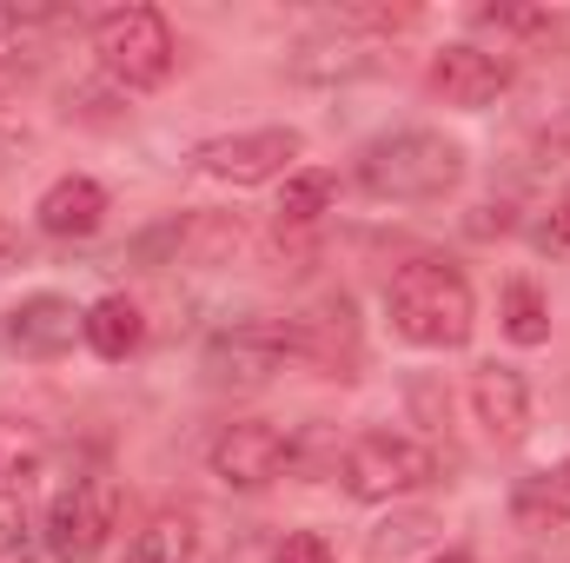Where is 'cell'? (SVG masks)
<instances>
[{
    "label": "cell",
    "instance_id": "6da1fadb",
    "mask_svg": "<svg viewBox=\"0 0 570 563\" xmlns=\"http://www.w3.org/2000/svg\"><path fill=\"white\" fill-rule=\"evenodd\" d=\"M385 312H392V332L425 345V352H458L471 338V325H478L471 285L444 259H405L385 285Z\"/></svg>",
    "mask_w": 570,
    "mask_h": 563
},
{
    "label": "cell",
    "instance_id": "7a4b0ae2",
    "mask_svg": "<svg viewBox=\"0 0 570 563\" xmlns=\"http://www.w3.org/2000/svg\"><path fill=\"white\" fill-rule=\"evenodd\" d=\"M458 179H464V146L425 127L385 134L358 152V186L372 199H444Z\"/></svg>",
    "mask_w": 570,
    "mask_h": 563
},
{
    "label": "cell",
    "instance_id": "3957f363",
    "mask_svg": "<svg viewBox=\"0 0 570 563\" xmlns=\"http://www.w3.org/2000/svg\"><path fill=\"white\" fill-rule=\"evenodd\" d=\"M438 477V457L431 444L405 437V431H365L345 444L338 457V484L358 497V504H392V497H412Z\"/></svg>",
    "mask_w": 570,
    "mask_h": 563
},
{
    "label": "cell",
    "instance_id": "277c9868",
    "mask_svg": "<svg viewBox=\"0 0 570 563\" xmlns=\"http://www.w3.org/2000/svg\"><path fill=\"white\" fill-rule=\"evenodd\" d=\"M94 53H100V73L120 80V87H159L179 60L173 47V27L159 7H114L94 20Z\"/></svg>",
    "mask_w": 570,
    "mask_h": 563
},
{
    "label": "cell",
    "instance_id": "5b68a950",
    "mask_svg": "<svg viewBox=\"0 0 570 563\" xmlns=\"http://www.w3.org/2000/svg\"><path fill=\"white\" fill-rule=\"evenodd\" d=\"M298 358V325L292 318H239L206 338V378L226 392H259Z\"/></svg>",
    "mask_w": 570,
    "mask_h": 563
},
{
    "label": "cell",
    "instance_id": "8992f818",
    "mask_svg": "<svg viewBox=\"0 0 570 563\" xmlns=\"http://www.w3.org/2000/svg\"><path fill=\"white\" fill-rule=\"evenodd\" d=\"M114 524H120V491L107 471H87L47 511V551H53V563H94L107 551Z\"/></svg>",
    "mask_w": 570,
    "mask_h": 563
},
{
    "label": "cell",
    "instance_id": "52a82bcc",
    "mask_svg": "<svg viewBox=\"0 0 570 563\" xmlns=\"http://www.w3.org/2000/svg\"><path fill=\"white\" fill-rule=\"evenodd\" d=\"M298 152H305V140H298L292 127H259V134L206 140L193 159H199L206 179H226V186H266V179H279Z\"/></svg>",
    "mask_w": 570,
    "mask_h": 563
},
{
    "label": "cell",
    "instance_id": "ba28073f",
    "mask_svg": "<svg viewBox=\"0 0 570 563\" xmlns=\"http://www.w3.org/2000/svg\"><path fill=\"white\" fill-rule=\"evenodd\" d=\"M285 464H292V437L266 418H239L213 437V477L226 491H266Z\"/></svg>",
    "mask_w": 570,
    "mask_h": 563
},
{
    "label": "cell",
    "instance_id": "9c48e42d",
    "mask_svg": "<svg viewBox=\"0 0 570 563\" xmlns=\"http://www.w3.org/2000/svg\"><path fill=\"white\" fill-rule=\"evenodd\" d=\"M504 87H511V60H504V53H484V47H471V40L431 53V93H438L444 107H491Z\"/></svg>",
    "mask_w": 570,
    "mask_h": 563
},
{
    "label": "cell",
    "instance_id": "30bf717a",
    "mask_svg": "<svg viewBox=\"0 0 570 563\" xmlns=\"http://www.w3.org/2000/svg\"><path fill=\"white\" fill-rule=\"evenodd\" d=\"M471 418L491 444H518L531 424V385L511 365H478L471 372Z\"/></svg>",
    "mask_w": 570,
    "mask_h": 563
},
{
    "label": "cell",
    "instance_id": "8fae6325",
    "mask_svg": "<svg viewBox=\"0 0 570 563\" xmlns=\"http://www.w3.org/2000/svg\"><path fill=\"white\" fill-rule=\"evenodd\" d=\"M33 219H40V233H53V239H94V233L107 226V186L87 179V172H67V179H53V186L40 192Z\"/></svg>",
    "mask_w": 570,
    "mask_h": 563
},
{
    "label": "cell",
    "instance_id": "7c38bea8",
    "mask_svg": "<svg viewBox=\"0 0 570 563\" xmlns=\"http://www.w3.org/2000/svg\"><path fill=\"white\" fill-rule=\"evenodd\" d=\"M80 332V312L60 298V292H33L7 312V345L27 352V358H60Z\"/></svg>",
    "mask_w": 570,
    "mask_h": 563
},
{
    "label": "cell",
    "instance_id": "4fadbf2b",
    "mask_svg": "<svg viewBox=\"0 0 570 563\" xmlns=\"http://www.w3.org/2000/svg\"><path fill=\"white\" fill-rule=\"evenodd\" d=\"M292 325H298V358L305 365H318L325 378H352V365H358V325H352L345 298H332V305H318V312H305Z\"/></svg>",
    "mask_w": 570,
    "mask_h": 563
},
{
    "label": "cell",
    "instance_id": "5bb4252c",
    "mask_svg": "<svg viewBox=\"0 0 570 563\" xmlns=\"http://www.w3.org/2000/svg\"><path fill=\"white\" fill-rule=\"evenodd\" d=\"M173 253L186 266H239L253 253V226L239 213H193L186 226H173Z\"/></svg>",
    "mask_w": 570,
    "mask_h": 563
},
{
    "label": "cell",
    "instance_id": "9a60e30c",
    "mask_svg": "<svg viewBox=\"0 0 570 563\" xmlns=\"http://www.w3.org/2000/svg\"><path fill=\"white\" fill-rule=\"evenodd\" d=\"M120 563H199V517L186 504L153 511L140 531L127 537V557Z\"/></svg>",
    "mask_w": 570,
    "mask_h": 563
},
{
    "label": "cell",
    "instance_id": "2e32d148",
    "mask_svg": "<svg viewBox=\"0 0 570 563\" xmlns=\"http://www.w3.org/2000/svg\"><path fill=\"white\" fill-rule=\"evenodd\" d=\"M511 524L518 531H564L570 524V457H558L551 471H538V477H524L518 491H511Z\"/></svg>",
    "mask_w": 570,
    "mask_h": 563
},
{
    "label": "cell",
    "instance_id": "e0dca14e",
    "mask_svg": "<svg viewBox=\"0 0 570 563\" xmlns=\"http://www.w3.org/2000/svg\"><path fill=\"white\" fill-rule=\"evenodd\" d=\"M80 338H87L100 358H114V365H120V358H134V352L146 345L140 305H134V298H120V292H114V298H100V305H87V312H80Z\"/></svg>",
    "mask_w": 570,
    "mask_h": 563
},
{
    "label": "cell",
    "instance_id": "ac0fdd59",
    "mask_svg": "<svg viewBox=\"0 0 570 563\" xmlns=\"http://www.w3.org/2000/svg\"><path fill=\"white\" fill-rule=\"evenodd\" d=\"M47 464V431L33 418H0V491H20Z\"/></svg>",
    "mask_w": 570,
    "mask_h": 563
},
{
    "label": "cell",
    "instance_id": "d6986e66",
    "mask_svg": "<svg viewBox=\"0 0 570 563\" xmlns=\"http://www.w3.org/2000/svg\"><path fill=\"white\" fill-rule=\"evenodd\" d=\"M504 338L511 345H544L551 338V305H544V292L538 285H504Z\"/></svg>",
    "mask_w": 570,
    "mask_h": 563
},
{
    "label": "cell",
    "instance_id": "ffe728a7",
    "mask_svg": "<svg viewBox=\"0 0 570 563\" xmlns=\"http://www.w3.org/2000/svg\"><path fill=\"white\" fill-rule=\"evenodd\" d=\"M332 206V172H292L279 186V226H312Z\"/></svg>",
    "mask_w": 570,
    "mask_h": 563
},
{
    "label": "cell",
    "instance_id": "44dd1931",
    "mask_svg": "<svg viewBox=\"0 0 570 563\" xmlns=\"http://www.w3.org/2000/svg\"><path fill=\"white\" fill-rule=\"evenodd\" d=\"M338 20L345 27H372V33H399V27L419 20V7H338Z\"/></svg>",
    "mask_w": 570,
    "mask_h": 563
},
{
    "label": "cell",
    "instance_id": "7402d4cb",
    "mask_svg": "<svg viewBox=\"0 0 570 563\" xmlns=\"http://www.w3.org/2000/svg\"><path fill=\"white\" fill-rule=\"evenodd\" d=\"M538 253H570V186L551 199V213L538 219Z\"/></svg>",
    "mask_w": 570,
    "mask_h": 563
},
{
    "label": "cell",
    "instance_id": "603a6c76",
    "mask_svg": "<svg viewBox=\"0 0 570 563\" xmlns=\"http://www.w3.org/2000/svg\"><path fill=\"white\" fill-rule=\"evenodd\" d=\"M273 563H332V544L318 531H292L279 551H273Z\"/></svg>",
    "mask_w": 570,
    "mask_h": 563
},
{
    "label": "cell",
    "instance_id": "cb8c5ba5",
    "mask_svg": "<svg viewBox=\"0 0 570 563\" xmlns=\"http://www.w3.org/2000/svg\"><path fill=\"white\" fill-rule=\"evenodd\" d=\"M0 551H33V531L20 511H0Z\"/></svg>",
    "mask_w": 570,
    "mask_h": 563
},
{
    "label": "cell",
    "instance_id": "d4e9b609",
    "mask_svg": "<svg viewBox=\"0 0 570 563\" xmlns=\"http://www.w3.org/2000/svg\"><path fill=\"white\" fill-rule=\"evenodd\" d=\"M47 20V7H0V40L7 33H27V27H40Z\"/></svg>",
    "mask_w": 570,
    "mask_h": 563
},
{
    "label": "cell",
    "instance_id": "484cf974",
    "mask_svg": "<svg viewBox=\"0 0 570 563\" xmlns=\"http://www.w3.org/2000/svg\"><path fill=\"white\" fill-rule=\"evenodd\" d=\"M444 563H471V557H444Z\"/></svg>",
    "mask_w": 570,
    "mask_h": 563
}]
</instances>
